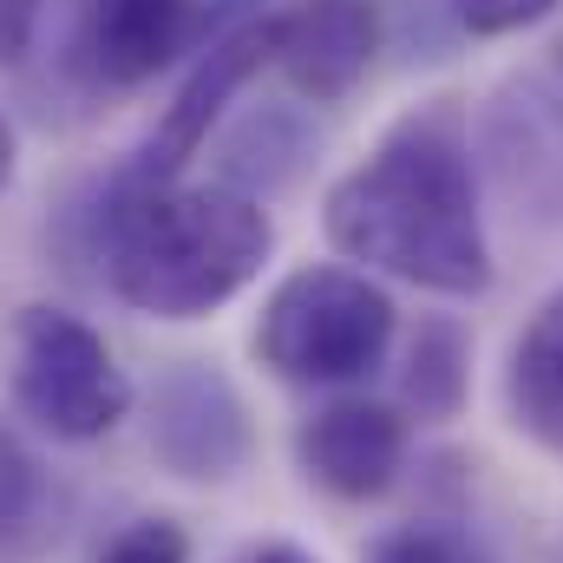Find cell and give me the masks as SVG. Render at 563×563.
I'll use <instances>...</instances> for the list:
<instances>
[{
	"instance_id": "obj_1",
	"label": "cell",
	"mask_w": 563,
	"mask_h": 563,
	"mask_svg": "<svg viewBox=\"0 0 563 563\" xmlns=\"http://www.w3.org/2000/svg\"><path fill=\"white\" fill-rule=\"evenodd\" d=\"M328 243L380 276L426 295H485L492 243L472 177V139L459 99H426L387 125L361 164H347L321 197Z\"/></svg>"
},
{
	"instance_id": "obj_2",
	"label": "cell",
	"mask_w": 563,
	"mask_h": 563,
	"mask_svg": "<svg viewBox=\"0 0 563 563\" xmlns=\"http://www.w3.org/2000/svg\"><path fill=\"white\" fill-rule=\"evenodd\" d=\"M269 210L236 184H125L106 217V276L151 321H203L263 276Z\"/></svg>"
},
{
	"instance_id": "obj_3",
	"label": "cell",
	"mask_w": 563,
	"mask_h": 563,
	"mask_svg": "<svg viewBox=\"0 0 563 563\" xmlns=\"http://www.w3.org/2000/svg\"><path fill=\"white\" fill-rule=\"evenodd\" d=\"M400 308L367 269L301 263L269 288L256 314V361L288 387H354L394 347Z\"/></svg>"
},
{
	"instance_id": "obj_4",
	"label": "cell",
	"mask_w": 563,
	"mask_h": 563,
	"mask_svg": "<svg viewBox=\"0 0 563 563\" xmlns=\"http://www.w3.org/2000/svg\"><path fill=\"white\" fill-rule=\"evenodd\" d=\"M13 400L40 432L86 445L132 413V380L99 328L66 308H26L13 341Z\"/></svg>"
},
{
	"instance_id": "obj_5",
	"label": "cell",
	"mask_w": 563,
	"mask_h": 563,
	"mask_svg": "<svg viewBox=\"0 0 563 563\" xmlns=\"http://www.w3.org/2000/svg\"><path fill=\"white\" fill-rule=\"evenodd\" d=\"M269 59H276V13L243 20V26L217 33V40L197 53L190 79L177 86V99L164 106V119L151 125L139 164H132V177H139V184H170V177L203 151V139L217 132L223 106H230V99H236V92H243Z\"/></svg>"
},
{
	"instance_id": "obj_6",
	"label": "cell",
	"mask_w": 563,
	"mask_h": 563,
	"mask_svg": "<svg viewBox=\"0 0 563 563\" xmlns=\"http://www.w3.org/2000/svg\"><path fill=\"white\" fill-rule=\"evenodd\" d=\"M407 445H413L407 413L387 400H328L295 426V465L308 472V485H321L341 505H367L394 492Z\"/></svg>"
},
{
	"instance_id": "obj_7",
	"label": "cell",
	"mask_w": 563,
	"mask_h": 563,
	"mask_svg": "<svg viewBox=\"0 0 563 563\" xmlns=\"http://www.w3.org/2000/svg\"><path fill=\"white\" fill-rule=\"evenodd\" d=\"M380 53V0H295L276 13V66L288 92L334 106L347 99Z\"/></svg>"
},
{
	"instance_id": "obj_8",
	"label": "cell",
	"mask_w": 563,
	"mask_h": 563,
	"mask_svg": "<svg viewBox=\"0 0 563 563\" xmlns=\"http://www.w3.org/2000/svg\"><path fill=\"white\" fill-rule=\"evenodd\" d=\"M151 452L177 478H230L250 459V413L236 387L197 361H184L151 400Z\"/></svg>"
},
{
	"instance_id": "obj_9",
	"label": "cell",
	"mask_w": 563,
	"mask_h": 563,
	"mask_svg": "<svg viewBox=\"0 0 563 563\" xmlns=\"http://www.w3.org/2000/svg\"><path fill=\"white\" fill-rule=\"evenodd\" d=\"M203 33L197 0H86L79 7V66L112 86L132 92L144 79H157L177 53H190Z\"/></svg>"
},
{
	"instance_id": "obj_10",
	"label": "cell",
	"mask_w": 563,
	"mask_h": 563,
	"mask_svg": "<svg viewBox=\"0 0 563 563\" xmlns=\"http://www.w3.org/2000/svg\"><path fill=\"white\" fill-rule=\"evenodd\" d=\"M505 413L531 445L563 452V288L525 314L505 354Z\"/></svg>"
},
{
	"instance_id": "obj_11",
	"label": "cell",
	"mask_w": 563,
	"mask_h": 563,
	"mask_svg": "<svg viewBox=\"0 0 563 563\" xmlns=\"http://www.w3.org/2000/svg\"><path fill=\"white\" fill-rule=\"evenodd\" d=\"M465 387H472V341L459 321L445 314H426L420 334L407 341V367H400V394L420 420H452L465 407Z\"/></svg>"
},
{
	"instance_id": "obj_12",
	"label": "cell",
	"mask_w": 563,
	"mask_h": 563,
	"mask_svg": "<svg viewBox=\"0 0 563 563\" xmlns=\"http://www.w3.org/2000/svg\"><path fill=\"white\" fill-rule=\"evenodd\" d=\"M46 511H53V485H46L40 459L0 426V551H13L33 531H46Z\"/></svg>"
},
{
	"instance_id": "obj_13",
	"label": "cell",
	"mask_w": 563,
	"mask_h": 563,
	"mask_svg": "<svg viewBox=\"0 0 563 563\" xmlns=\"http://www.w3.org/2000/svg\"><path fill=\"white\" fill-rule=\"evenodd\" d=\"M361 563H485V551L452 525H394L361 551Z\"/></svg>"
},
{
	"instance_id": "obj_14",
	"label": "cell",
	"mask_w": 563,
	"mask_h": 563,
	"mask_svg": "<svg viewBox=\"0 0 563 563\" xmlns=\"http://www.w3.org/2000/svg\"><path fill=\"white\" fill-rule=\"evenodd\" d=\"M445 7H452V20H459L465 33H478V40L525 33V26H538V20L558 13V0H445Z\"/></svg>"
},
{
	"instance_id": "obj_15",
	"label": "cell",
	"mask_w": 563,
	"mask_h": 563,
	"mask_svg": "<svg viewBox=\"0 0 563 563\" xmlns=\"http://www.w3.org/2000/svg\"><path fill=\"white\" fill-rule=\"evenodd\" d=\"M99 563H190V538H184L170 518H139V525H125V531L106 544Z\"/></svg>"
},
{
	"instance_id": "obj_16",
	"label": "cell",
	"mask_w": 563,
	"mask_h": 563,
	"mask_svg": "<svg viewBox=\"0 0 563 563\" xmlns=\"http://www.w3.org/2000/svg\"><path fill=\"white\" fill-rule=\"evenodd\" d=\"M33 26H40V0H0V66L26 53Z\"/></svg>"
},
{
	"instance_id": "obj_17",
	"label": "cell",
	"mask_w": 563,
	"mask_h": 563,
	"mask_svg": "<svg viewBox=\"0 0 563 563\" xmlns=\"http://www.w3.org/2000/svg\"><path fill=\"white\" fill-rule=\"evenodd\" d=\"M243 563H321L314 551H301V544H288V538H269V544H256Z\"/></svg>"
},
{
	"instance_id": "obj_18",
	"label": "cell",
	"mask_w": 563,
	"mask_h": 563,
	"mask_svg": "<svg viewBox=\"0 0 563 563\" xmlns=\"http://www.w3.org/2000/svg\"><path fill=\"white\" fill-rule=\"evenodd\" d=\"M13 164H20V144H13V125L0 119V190L13 184Z\"/></svg>"
}]
</instances>
